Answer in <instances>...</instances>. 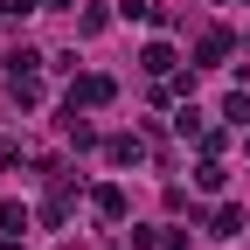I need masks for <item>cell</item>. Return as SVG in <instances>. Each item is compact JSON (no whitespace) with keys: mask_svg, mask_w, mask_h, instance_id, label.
<instances>
[{"mask_svg":"<svg viewBox=\"0 0 250 250\" xmlns=\"http://www.w3.org/2000/svg\"><path fill=\"white\" fill-rule=\"evenodd\" d=\"M70 104H111V77H77Z\"/></svg>","mask_w":250,"mask_h":250,"instance_id":"1","label":"cell"},{"mask_svg":"<svg viewBox=\"0 0 250 250\" xmlns=\"http://www.w3.org/2000/svg\"><path fill=\"white\" fill-rule=\"evenodd\" d=\"M90 202H98V215H104V223H125V188H98Z\"/></svg>","mask_w":250,"mask_h":250,"instance_id":"2","label":"cell"},{"mask_svg":"<svg viewBox=\"0 0 250 250\" xmlns=\"http://www.w3.org/2000/svg\"><path fill=\"white\" fill-rule=\"evenodd\" d=\"M35 70H42V49H28V42H21V49L7 56V77H35Z\"/></svg>","mask_w":250,"mask_h":250,"instance_id":"3","label":"cell"},{"mask_svg":"<svg viewBox=\"0 0 250 250\" xmlns=\"http://www.w3.org/2000/svg\"><path fill=\"white\" fill-rule=\"evenodd\" d=\"M139 62H146V77H167V70H174V49H167V42H153Z\"/></svg>","mask_w":250,"mask_h":250,"instance_id":"4","label":"cell"},{"mask_svg":"<svg viewBox=\"0 0 250 250\" xmlns=\"http://www.w3.org/2000/svg\"><path fill=\"white\" fill-rule=\"evenodd\" d=\"M215 236H243V208H236V202L215 208Z\"/></svg>","mask_w":250,"mask_h":250,"instance_id":"5","label":"cell"},{"mask_svg":"<svg viewBox=\"0 0 250 250\" xmlns=\"http://www.w3.org/2000/svg\"><path fill=\"white\" fill-rule=\"evenodd\" d=\"M195 56H202V62H223V56H229V35H223V28H208V35H202V49H195Z\"/></svg>","mask_w":250,"mask_h":250,"instance_id":"6","label":"cell"},{"mask_svg":"<svg viewBox=\"0 0 250 250\" xmlns=\"http://www.w3.org/2000/svg\"><path fill=\"white\" fill-rule=\"evenodd\" d=\"M223 118L236 125V132H243V125H250V98H243V90H229V98H223Z\"/></svg>","mask_w":250,"mask_h":250,"instance_id":"7","label":"cell"},{"mask_svg":"<svg viewBox=\"0 0 250 250\" xmlns=\"http://www.w3.org/2000/svg\"><path fill=\"white\" fill-rule=\"evenodd\" d=\"M104 153H111V160H118V167H125V160H139V153H146V146H139V139H132V132H118V139H111V146H104Z\"/></svg>","mask_w":250,"mask_h":250,"instance_id":"8","label":"cell"},{"mask_svg":"<svg viewBox=\"0 0 250 250\" xmlns=\"http://www.w3.org/2000/svg\"><path fill=\"white\" fill-rule=\"evenodd\" d=\"M0 229L21 236V229H28V208H21V202H0Z\"/></svg>","mask_w":250,"mask_h":250,"instance_id":"9","label":"cell"},{"mask_svg":"<svg viewBox=\"0 0 250 250\" xmlns=\"http://www.w3.org/2000/svg\"><path fill=\"white\" fill-rule=\"evenodd\" d=\"M195 181H202V188H208V195H215V188H223V181H229V174H223V160H215V153H208V160H202V167H195Z\"/></svg>","mask_w":250,"mask_h":250,"instance_id":"10","label":"cell"},{"mask_svg":"<svg viewBox=\"0 0 250 250\" xmlns=\"http://www.w3.org/2000/svg\"><path fill=\"white\" fill-rule=\"evenodd\" d=\"M0 14H7V21H28V14H35V0H0Z\"/></svg>","mask_w":250,"mask_h":250,"instance_id":"11","label":"cell"},{"mask_svg":"<svg viewBox=\"0 0 250 250\" xmlns=\"http://www.w3.org/2000/svg\"><path fill=\"white\" fill-rule=\"evenodd\" d=\"M42 7H70V0H42Z\"/></svg>","mask_w":250,"mask_h":250,"instance_id":"12","label":"cell"},{"mask_svg":"<svg viewBox=\"0 0 250 250\" xmlns=\"http://www.w3.org/2000/svg\"><path fill=\"white\" fill-rule=\"evenodd\" d=\"M243 153H250V139H243Z\"/></svg>","mask_w":250,"mask_h":250,"instance_id":"13","label":"cell"}]
</instances>
